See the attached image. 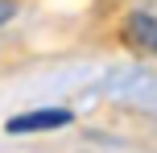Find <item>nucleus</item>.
<instances>
[{
	"label": "nucleus",
	"instance_id": "f257e3e1",
	"mask_svg": "<svg viewBox=\"0 0 157 153\" xmlns=\"http://www.w3.org/2000/svg\"><path fill=\"white\" fill-rule=\"evenodd\" d=\"M75 112L71 108H29V112H17L4 120V132L13 137H37V132H58V128H71Z\"/></svg>",
	"mask_w": 157,
	"mask_h": 153
},
{
	"label": "nucleus",
	"instance_id": "f03ea898",
	"mask_svg": "<svg viewBox=\"0 0 157 153\" xmlns=\"http://www.w3.org/2000/svg\"><path fill=\"white\" fill-rule=\"evenodd\" d=\"M124 37L132 41L136 50H145V54H157V13H149V8L128 13V21H124Z\"/></svg>",
	"mask_w": 157,
	"mask_h": 153
},
{
	"label": "nucleus",
	"instance_id": "7ed1b4c3",
	"mask_svg": "<svg viewBox=\"0 0 157 153\" xmlns=\"http://www.w3.org/2000/svg\"><path fill=\"white\" fill-rule=\"evenodd\" d=\"M17 17V0H0V25H8Z\"/></svg>",
	"mask_w": 157,
	"mask_h": 153
}]
</instances>
